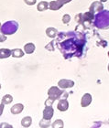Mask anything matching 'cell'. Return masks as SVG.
<instances>
[{"label":"cell","instance_id":"1","mask_svg":"<svg viewBox=\"0 0 109 128\" xmlns=\"http://www.w3.org/2000/svg\"><path fill=\"white\" fill-rule=\"evenodd\" d=\"M85 42L86 38L84 34L76 33L75 31L60 32L56 40V45L64 59L81 56Z\"/></svg>","mask_w":109,"mask_h":128},{"label":"cell","instance_id":"2","mask_svg":"<svg viewBox=\"0 0 109 128\" xmlns=\"http://www.w3.org/2000/svg\"><path fill=\"white\" fill-rule=\"evenodd\" d=\"M93 25L100 30H108L109 28V10L103 9L102 11L94 15Z\"/></svg>","mask_w":109,"mask_h":128},{"label":"cell","instance_id":"3","mask_svg":"<svg viewBox=\"0 0 109 128\" xmlns=\"http://www.w3.org/2000/svg\"><path fill=\"white\" fill-rule=\"evenodd\" d=\"M19 23L14 20H9V21L5 22L4 24L1 26V33L6 36L8 35L15 34L18 30H19Z\"/></svg>","mask_w":109,"mask_h":128},{"label":"cell","instance_id":"4","mask_svg":"<svg viewBox=\"0 0 109 128\" xmlns=\"http://www.w3.org/2000/svg\"><path fill=\"white\" fill-rule=\"evenodd\" d=\"M64 92L63 89H61L60 87L57 86H51V88L48 90V96L49 98L52 99L54 101L58 100V99H61L62 94Z\"/></svg>","mask_w":109,"mask_h":128},{"label":"cell","instance_id":"5","mask_svg":"<svg viewBox=\"0 0 109 128\" xmlns=\"http://www.w3.org/2000/svg\"><path fill=\"white\" fill-rule=\"evenodd\" d=\"M93 19H94V14H93L90 11L82 13V19L81 25H82L83 27H90V24L93 22Z\"/></svg>","mask_w":109,"mask_h":128},{"label":"cell","instance_id":"6","mask_svg":"<svg viewBox=\"0 0 109 128\" xmlns=\"http://www.w3.org/2000/svg\"><path fill=\"white\" fill-rule=\"evenodd\" d=\"M103 9H104V5H103V2H101V1H94L91 4L90 8H89V11L92 12L93 14L98 13Z\"/></svg>","mask_w":109,"mask_h":128},{"label":"cell","instance_id":"7","mask_svg":"<svg viewBox=\"0 0 109 128\" xmlns=\"http://www.w3.org/2000/svg\"><path fill=\"white\" fill-rule=\"evenodd\" d=\"M58 86L61 89L66 90V89L72 88L74 86V82L69 79H61L58 82Z\"/></svg>","mask_w":109,"mask_h":128},{"label":"cell","instance_id":"8","mask_svg":"<svg viewBox=\"0 0 109 128\" xmlns=\"http://www.w3.org/2000/svg\"><path fill=\"white\" fill-rule=\"evenodd\" d=\"M57 109L60 112H66L67 110L69 109V102L67 101V99H60V101L58 102V104H57Z\"/></svg>","mask_w":109,"mask_h":128},{"label":"cell","instance_id":"9","mask_svg":"<svg viewBox=\"0 0 109 128\" xmlns=\"http://www.w3.org/2000/svg\"><path fill=\"white\" fill-rule=\"evenodd\" d=\"M53 114H54V110L52 108V106H45L42 112L43 118L48 119V120H51V118L53 117Z\"/></svg>","mask_w":109,"mask_h":128},{"label":"cell","instance_id":"10","mask_svg":"<svg viewBox=\"0 0 109 128\" xmlns=\"http://www.w3.org/2000/svg\"><path fill=\"white\" fill-rule=\"evenodd\" d=\"M93 97L90 94H84L82 95V99H81V106L82 107H87L89 106L92 102Z\"/></svg>","mask_w":109,"mask_h":128},{"label":"cell","instance_id":"11","mask_svg":"<svg viewBox=\"0 0 109 128\" xmlns=\"http://www.w3.org/2000/svg\"><path fill=\"white\" fill-rule=\"evenodd\" d=\"M24 110V105L22 104H16L10 108V112L12 114H19Z\"/></svg>","mask_w":109,"mask_h":128},{"label":"cell","instance_id":"12","mask_svg":"<svg viewBox=\"0 0 109 128\" xmlns=\"http://www.w3.org/2000/svg\"><path fill=\"white\" fill-rule=\"evenodd\" d=\"M58 34H59V32L55 28L50 27L46 30V35H47V37L51 38H55L58 36Z\"/></svg>","mask_w":109,"mask_h":128},{"label":"cell","instance_id":"13","mask_svg":"<svg viewBox=\"0 0 109 128\" xmlns=\"http://www.w3.org/2000/svg\"><path fill=\"white\" fill-rule=\"evenodd\" d=\"M24 48L25 53L32 54L35 51V50H36V46H35L34 43L29 42V43H27V44H25L24 48Z\"/></svg>","mask_w":109,"mask_h":128},{"label":"cell","instance_id":"14","mask_svg":"<svg viewBox=\"0 0 109 128\" xmlns=\"http://www.w3.org/2000/svg\"><path fill=\"white\" fill-rule=\"evenodd\" d=\"M62 6H63V5L61 4L58 0H54V1H51V2H50V8H49L52 11H56V10L61 9Z\"/></svg>","mask_w":109,"mask_h":128},{"label":"cell","instance_id":"15","mask_svg":"<svg viewBox=\"0 0 109 128\" xmlns=\"http://www.w3.org/2000/svg\"><path fill=\"white\" fill-rule=\"evenodd\" d=\"M10 56H12V50L5 48H2L0 50V58L1 59H7Z\"/></svg>","mask_w":109,"mask_h":128},{"label":"cell","instance_id":"16","mask_svg":"<svg viewBox=\"0 0 109 128\" xmlns=\"http://www.w3.org/2000/svg\"><path fill=\"white\" fill-rule=\"evenodd\" d=\"M49 8H50V3H48L47 1H40L37 5V9L40 12L47 10V9H49Z\"/></svg>","mask_w":109,"mask_h":128},{"label":"cell","instance_id":"17","mask_svg":"<svg viewBox=\"0 0 109 128\" xmlns=\"http://www.w3.org/2000/svg\"><path fill=\"white\" fill-rule=\"evenodd\" d=\"M25 55V51L21 48H14L12 50V57L13 58H22Z\"/></svg>","mask_w":109,"mask_h":128},{"label":"cell","instance_id":"18","mask_svg":"<svg viewBox=\"0 0 109 128\" xmlns=\"http://www.w3.org/2000/svg\"><path fill=\"white\" fill-rule=\"evenodd\" d=\"M32 124V118L30 116H26L21 120V126L23 127H29L31 126Z\"/></svg>","mask_w":109,"mask_h":128},{"label":"cell","instance_id":"19","mask_svg":"<svg viewBox=\"0 0 109 128\" xmlns=\"http://www.w3.org/2000/svg\"><path fill=\"white\" fill-rule=\"evenodd\" d=\"M1 102H4L5 104H9L13 102V96L10 95V94H6L2 97L1 99Z\"/></svg>","mask_w":109,"mask_h":128},{"label":"cell","instance_id":"20","mask_svg":"<svg viewBox=\"0 0 109 128\" xmlns=\"http://www.w3.org/2000/svg\"><path fill=\"white\" fill-rule=\"evenodd\" d=\"M51 126L53 128H57V127H63L64 126V124H63V121L61 120V119H57V120H55L52 123V124H51Z\"/></svg>","mask_w":109,"mask_h":128},{"label":"cell","instance_id":"21","mask_svg":"<svg viewBox=\"0 0 109 128\" xmlns=\"http://www.w3.org/2000/svg\"><path fill=\"white\" fill-rule=\"evenodd\" d=\"M51 126V120H48V119H45V118H42L40 122V127H49Z\"/></svg>","mask_w":109,"mask_h":128},{"label":"cell","instance_id":"22","mask_svg":"<svg viewBox=\"0 0 109 128\" xmlns=\"http://www.w3.org/2000/svg\"><path fill=\"white\" fill-rule=\"evenodd\" d=\"M55 41L56 40H52V41H51L50 43H48V44L45 46L46 50H47L48 51H54V50H55V47H54Z\"/></svg>","mask_w":109,"mask_h":128},{"label":"cell","instance_id":"23","mask_svg":"<svg viewBox=\"0 0 109 128\" xmlns=\"http://www.w3.org/2000/svg\"><path fill=\"white\" fill-rule=\"evenodd\" d=\"M71 16H70L69 14H65V15H63V16H62V23L65 25L69 24L70 21H71Z\"/></svg>","mask_w":109,"mask_h":128},{"label":"cell","instance_id":"24","mask_svg":"<svg viewBox=\"0 0 109 128\" xmlns=\"http://www.w3.org/2000/svg\"><path fill=\"white\" fill-rule=\"evenodd\" d=\"M82 13H79L75 16V21L78 24H82Z\"/></svg>","mask_w":109,"mask_h":128},{"label":"cell","instance_id":"25","mask_svg":"<svg viewBox=\"0 0 109 128\" xmlns=\"http://www.w3.org/2000/svg\"><path fill=\"white\" fill-rule=\"evenodd\" d=\"M54 102H55V101H54V100H52V99L48 98L45 101V106H52V104H53Z\"/></svg>","mask_w":109,"mask_h":128},{"label":"cell","instance_id":"26","mask_svg":"<svg viewBox=\"0 0 109 128\" xmlns=\"http://www.w3.org/2000/svg\"><path fill=\"white\" fill-rule=\"evenodd\" d=\"M24 2L29 6H33V5L36 4L37 0H24Z\"/></svg>","mask_w":109,"mask_h":128},{"label":"cell","instance_id":"27","mask_svg":"<svg viewBox=\"0 0 109 128\" xmlns=\"http://www.w3.org/2000/svg\"><path fill=\"white\" fill-rule=\"evenodd\" d=\"M58 1L61 3V4H62V5H65V4L70 3L71 1H72V0H58Z\"/></svg>","mask_w":109,"mask_h":128},{"label":"cell","instance_id":"28","mask_svg":"<svg viewBox=\"0 0 109 128\" xmlns=\"http://www.w3.org/2000/svg\"><path fill=\"white\" fill-rule=\"evenodd\" d=\"M4 36H5V35L1 33V42H3V41L5 40V37H4Z\"/></svg>","mask_w":109,"mask_h":128},{"label":"cell","instance_id":"29","mask_svg":"<svg viewBox=\"0 0 109 128\" xmlns=\"http://www.w3.org/2000/svg\"><path fill=\"white\" fill-rule=\"evenodd\" d=\"M99 1H101V2L104 3V2H107V1H108V0H99Z\"/></svg>","mask_w":109,"mask_h":128},{"label":"cell","instance_id":"30","mask_svg":"<svg viewBox=\"0 0 109 128\" xmlns=\"http://www.w3.org/2000/svg\"><path fill=\"white\" fill-rule=\"evenodd\" d=\"M107 70H108V72H109V64H108V66H107Z\"/></svg>","mask_w":109,"mask_h":128},{"label":"cell","instance_id":"31","mask_svg":"<svg viewBox=\"0 0 109 128\" xmlns=\"http://www.w3.org/2000/svg\"><path fill=\"white\" fill-rule=\"evenodd\" d=\"M108 57H109V51H108Z\"/></svg>","mask_w":109,"mask_h":128}]
</instances>
